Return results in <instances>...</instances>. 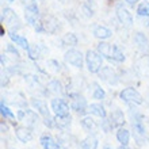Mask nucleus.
Returning <instances> with one entry per match:
<instances>
[{"label": "nucleus", "mask_w": 149, "mask_h": 149, "mask_svg": "<svg viewBox=\"0 0 149 149\" xmlns=\"http://www.w3.org/2000/svg\"><path fill=\"white\" fill-rule=\"evenodd\" d=\"M16 118L18 121H23L29 127H34L38 123V115L33 110H19L16 113Z\"/></svg>", "instance_id": "8"}, {"label": "nucleus", "mask_w": 149, "mask_h": 149, "mask_svg": "<svg viewBox=\"0 0 149 149\" xmlns=\"http://www.w3.org/2000/svg\"><path fill=\"white\" fill-rule=\"evenodd\" d=\"M133 127L140 136L145 134V125H144V115L140 111H134L133 115Z\"/></svg>", "instance_id": "13"}, {"label": "nucleus", "mask_w": 149, "mask_h": 149, "mask_svg": "<svg viewBox=\"0 0 149 149\" xmlns=\"http://www.w3.org/2000/svg\"><path fill=\"white\" fill-rule=\"evenodd\" d=\"M43 123L47 127H56V118L52 117V115H47V117H43Z\"/></svg>", "instance_id": "32"}, {"label": "nucleus", "mask_w": 149, "mask_h": 149, "mask_svg": "<svg viewBox=\"0 0 149 149\" xmlns=\"http://www.w3.org/2000/svg\"><path fill=\"white\" fill-rule=\"evenodd\" d=\"M47 88H49V91H50V92L57 94V95H61L64 92L63 86H61V83H60L58 80H52V81L47 84Z\"/></svg>", "instance_id": "26"}, {"label": "nucleus", "mask_w": 149, "mask_h": 149, "mask_svg": "<svg viewBox=\"0 0 149 149\" xmlns=\"http://www.w3.org/2000/svg\"><path fill=\"white\" fill-rule=\"evenodd\" d=\"M71 121L72 118L71 115H67V117H56V127H58L60 130H64L71 126Z\"/></svg>", "instance_id": "23"}, {"label": "nucleus", "mask_w": 149, "mask_h": 149, "mask_svg": "<svg viewBox=\"0 0 149 149\" xmlns=\"http://www.w3.org/2000/svg\"><path fill=\"white\" fill-rule=\"evenodd\" d=\"M31 104L33 107L38 111V114H41L42 117H47L50 115V111H49V107H47V103L42 99H31Z\"/></svg>", "instance_id": "16"}, {"label": "nucleus", "mask_w": 149, "mask_h": 149, "mask_svg": "<svg viewBox=\"0 0 149 149\" xmlns=\"http://www.w3.org/2000/svg\"><path fill=\"white\" fill-rule=\"evenodd\" d=\"M69 98H71V109L74 111V113L77 114H84L88 111V103H87L86 98L81 96L80 94H71L69 95Z\"/></svg>", "instance_id": "4"}, {"label": "nucleus", "mask_w": 149, "mask_h": 149, "mask_svg": "<svg viewBox=\"0 0 149 149\" xmlns=\"http://www.w3.org/2000/svg\"><path fill=\"white\" fill-rule=\"evenodd\" d=\"M60 1H63V3H65V1H67V0H60Z\"/></svg>", "instance_id": "39"}, {"label": "nucleus", "mask_w": 149, "mask_h": 149, "mask_svg": "<svg viewBox=\"0 0 149 149\" xmlns=\"http://www.w3.org/2000/svg\"><path fill=\"white\" fill-rule=\"evenodd\" d=\"M110 121L113 123L114 127H122L125 125V115H123V111L119 110V109H115V110L111 111L110 114Z\"/></svg>", "instance_id": "15"}, {"label": "nucleus", "mask_w": 149, "mask_h": 149, "mask_svg": "<svg viewBox=\"0 0 149 149\" xmlns=\"http://www.w3.org/2000/svg\"><path fill=\"white\" fill-rule=\"evenodd\" d=\"M1 22L7 24L11 30H14V29L16 30V29H19L22 26L18 15L12 11L11 8H4L3 11H1Z\"/></svg>", "instance_id": "5"}, {"label": "nucleus", "mask_w": 149, "mask_h": 149, "mask_svg": "<svg viewBox=\"0 0 149 149\" xmlns=\"http://www.w3.org/2000/svg\"><path fill=\"white\" fill-rule=\"evenodd\" d=\"M134 42L137 43V46L141 49L144 53H149V41L142 33H136L134 36Z\"/></svg>", "instance_id": "17"}, {"label": "nucleus", "mask_w": 149, "mask_h": 149, "mask_svg": "<svg viewBox=\"0 0 149 149\" xmlns=\"http://www.w3.org/2000/svg\"><path fill=\"white\" fill-rule=\"evenodd\" d=\"M125 1L129 4V6H134V4H137L138 0H125Z\"/></svg>", "instance_id": "34"}, {"label": "nucleus", "mask_w": 149, "mask_h": 149, "mask_svg": "<svg viewBox=\"0 0 149 149\" xmlns=\"http://www.w3.org/2000/svg\"><path fill=\"white\" fill-rule=\"evenodd\" d=\"M15 136L20 142H29L33 140V132L29 126H18L15 129Z\"/></svg>", "instance_id": "9"}, {"label": "nucleus", "mask_w": 149, "mask_h": 149, "mask_svg": "<svg viewBox=\"0 0 149 149\" xmlns=\"http://www.w3.org/2000/svg\"><path fill=\"white\" fill-rule=\"evenodd\" d=\"M64 58L68 64L73 65L74 68H83V64H84V56L80 50L77 49H69V50L65 52V56Z\"/></svg>", "instance_id": "6"}, {"label": "nucleus", "mask_w": 149, "mask_h": 149, "mask_svg": "<svg viewBox=\"0 0 149 149\" xmlns=\"http://www.w3.org/2000/svg\"><path fill=\"white\" fill-rule=\"evenodd\" d=\"M39 142H41V145H42L43 149H60V144L57 142V140H54L50 134H47V133L41 136Z\"/></svg>", "instance_id": "14"}, {"label": "nucleus", "mask_w": 149, "mask_h": 149, "mask_svg": "<svg viewBox=\"0 0 149 149\" xmlns=\"http://www.w3.org/2000/svg\"><path fill=\"white\" fill-rule=\"evenodd\" d=\"M102 149H113V146H111V145H109V144H104Z\"/></svg>", "instance_id": "36"}, {"label": "nucleus", "mask_w": 149, "mask_h": 149, "mask_svg": "<svg viewBox=\"0 0 149 149\" xmlns=\"http://www.w3.org/2000/svg\"><path fill=\"white\" fill-rule=\"evenodd\" d=\"M8 3H12V1H15V0H7Z\"/></svg>", "instance_id": "38"}, {"label": "nucleus", "mask_w": 149, "mask_h": 149, "mask_svg": "<svg viewBox=\"0 0 149 149\" xmlns=\"http://www.w3.org/2000/svg\"><path fill=\"white\" fill-rule=\"evenodd\" d=\"M10 38H11V41L12 42H15L16 45H19L20 47H23V49H26L27 50L29 49V42H27V39L24 38V37H22V36H19V34H16V33H10Z\"/></svg>", "instance_id": "22"}, {"label": "nucleus", "mask_w": 149, "mask_h": 149, "mask_svg": "<svg viewBox=\"0 0 149 149\" xmlns=\"http://www.w3.org/2000/svg\"><path fill=\"white\" fill-rule=\"evenodd\" d=\"M11 149H14V148H11Z\"/></svg>", "instance_id": "40"}, {"label": "nucleus", "mask_w": 149, "mask_h": 149, "mask_svg": "<svg viewBox=\"0 0 149 149\" xmlns=\"http://www.w3.org/2000/svg\"><path fill=\"white\" fill-rule=\"evenodd\" d=\"M92 98L96 99V100H103V99L106 98V92L103 90L102 87L94 83V90H92Z\"/></svg>", "instance_id": "25"}, {"label": "nucleus", "mask_w": 149, "mask_h": 149, "mask_svg": "<svg viewBox=\"0 0 149 149\" xmlns=\"http://www.w3.org/2000/svg\"><path fill=\"white\" fill-rule=\"evenodd\" d=\"M117 140L121 145H127L130 141V132L127 129H125V127H118Z\"/></svg>", "instance_id": "21"}, {"label": "nucleus", "mask_w": 149, "mask_h": 149, "mask_svg": "<svg viewBox=\"0 0 149 149\" xmlns=\"http://www.w3.org/2000/svg\"><path fill=\"white\" fill-rule=\"evenodd\" d=\"M80 122H81L83 129H86L87 132H92V130L95 129V126H96L94 118L91 117V115H86V117H83Z\"/></svg>", "instance_id": "24"}, {"label": "nucleus", "mask_w": 149, "mask_h": 149, "mask_svg": "<svg viewBox=\"0 0 149 149\" xmlns=\"http://www.w3.org/2000/svg\"><path fill=\"white\" fill-rule=\"evenodd\" d=\"M119 98H121V100H123L126 103H130V104H142L144 103L142 95L136 88H132V87L123 88L119 92Z\"/></svg>", "instance_id": "3"}, {"label": "nucleus", "mask_w": 149, "mask_h": 149, "mask_svg": "<svg viewBox=\"0 0 149 149\" xmlns=\"http://www.w3.org/2000/svg\"><path fill=\"white\" fill-rule=\"evenodd\" d=\"M117 18L123 26H126V27H130V26L133 24V16H132V14L123 7L117 8Z\"/></svg>", "instance_id": "11"}, {"label": "nucleus", "mask_w": 149, "mask_h": 149, "mask_svg": "<svg viewBox=\"0 0 149 149\" xmlns=\"http://www.w3.org/2000/svg\"><path fill=\"white\" fill-rule=\"evenodd\" d=\"M27 53H29V57L31 60H37L41 56V52H39V45H31V46H29L27 49Z\"/></svg>", "instance_id": "28"}, {"label": "nucleus", "mask_w": 149, "mask_h": 149, "mask_svg": "<svg viewBox=\"0 0 149 149\" xmlns=\"http://www.w3.org/2000/svg\"><path fill=\"white\" fill-rule=\"evenodd\" d=\"M6 50H7L8 53H11V54L14 56V57L19 58V56H20V54H19V52L16 50V49H15L14 46H12V45H7V49H6Z\"/></svg>", "instance_id": "33"}, {"label": "nucleus", "mask_w": 149, "mask_h": 149, "mask_svg": "<svg viewBox=\"0 0 149 149\" xmlns=\"http://www.w3.org/2000/svg\"><path fill=\"white\" fill-rule=\"evenodd\" d=\"M98 52L103 57H106L109 60H113V61H117V63L125 61V54H123V52L117 45H111V43H107V42H100V43H98Z\"/></svg>", "instance_id": "1"}, {"label": "nucleus", "mask_w": 149, "mask_h": 149, "mask_svg": "<svg viewBox=\"0 0 149 149\" xmlns=\"http://www.w3.org/2000/svg\"><path fill=\"white\" fill-rule=\"evenodd\" d=\"M7 129H8V127H7V125H6L4 122H1V132H3V133H4V132H7Z\"/></svg>", "instance_id": "35"}, {"label": "nucleus", "mask_w": 149, "mask_h": 149, "mask_svg": "<svg viewBox=\"0 0 149 149\" xmlns=\"http://www.w3.org/2000/svg\"><path fill=\"white\" fill-rule=\"evenodd\" d=\"M99 76H100V79H103L104 81L109 83V84H117V81H118L117 73H115L114 69L110 67H103L102 69L99 71Z\"/></svg>", "instance_id": "12"}, {"label": "nucleus", "mask_w": 149, "mask_h": 149, "mask_svg": "<svg viewBox=\"0 0 149 149\" xmlns=\"http://www.w3.org/2000/svg\"><path fill=\"white\" fill-rule=\"evenodd\" d=\"M103 56L99 52L88 50L86 53V64L87 69L91 73H99V71L103 68Z\"/></svg>", "instance_id": "2"}, {"label": "nucleus", "mask_w": 149, "mask_h": 149, "mask_svg": "<svg viewBox=\"0 0 149 149\" xmlns=\"http://www.w3.org/2000/svg\"><path fill=\"white\" fill-rule=\"evenodd\" d=\"M42 29L43 31L49 33V34H54L57 31V29H58V20L53 18V16H45L42 18Z\"/></svg>", "instance_id": "10"}, {"label": "nucleus", "mask_w": 149, "mask_h": 149, "mask_svg": "<svg viewBox=\"0 0 149 149\" xmlns=\"http://www.w3.org/2000/svg\"><path fill=\"white\" fill-rule=\"evenodd\" d=\"M64 45L67 46H76L77 45V37L72 34V33H68V34H64V37L61 38Z\"/></svg>", "instance_id": "27"}, {"label": "nucleus", "mask_w": 149, "mask_h": 149, "mask_svg": "<svg viewBox=\"0 0 149 149\" xmlns=\"http://www.w3.org/2000/svg\"><path fill=\"white\" fill-rule=\"evenodd\" d=\"M50 107L56 117H67V115H69V104L61 98L52 99Z\"/></svg>", "instance_id": "7"}, {"label": "nucleus", "mask_w": 149, "mask_h": 149, "mask_svg": "<svg viewBox=\"0 0 149 149\" xmlns=\"http://www.w3.org/2000/svg\"><path fill=\"white\" fill-rule=\"evenodd\" d=\"M98 138L94 134L87 136L81 142H80V148L81 149H98Z\"/></svg>", "instance_id": "19"}, {"label": "nucleus", "mask_w": 149, "mask_h": 149, "mask_svg": "<svg viewBox=\"0 0 149 149\" xmlns=\"http://www.w3.org/2000/svg\"><path fill=\"white\" fill-rule=\"evenodd\" d=\"M118 149H130V148H127V145H121Z\"/></svg>", "instance_id": "37"}, {"label": "nucleus", "mask_w": 149, "mask_h": 149, "mask_svg": "<svg viewBox=\"0 0 149 149\" xmlns=\"http://www.w3.org/2000/svg\"><path fill=\"white\" fill-rule=\"evenodd\" d=\"M0 113H1V117L3 118H10V119H15V114L11 111V109L7 106H4V103L1 102L0 104Z\"/></svg>", "instance_id": "29"}, {"label": "nucleus", "mask_w": 149, "mask_h": 149, "mask_svg": "<svg viewBox=\"0 0 149 149\" xmlns=\"http://www.w3.org/2000/svg\"><path fill=\"white\" fill-rule=\"evenodd\" d=\"M88 113L95 115V117H99V118H106L107 117V111L106 109L100 104V103H92L88 106Z\"/></svg>", "instance_id": "18"}, {"label": "nucleus", "mask_w": 149, "mask_h": 149, "mask_svg": "<svg viewBox=\"0 0 149 149\" xmlns=\"http://www.w3.org/2000/svg\"><path fill=\"white\" fill-rule=\"evenodd\" d=\"M137 14L140 16H149V3H141L137 8Z\"/></svg>", "instance_id": "30"}, {"label": "nucleus", "mask_w": 149, "mask_h": 149, "mask_svg": "<svg viewBox=\"0 0 149 149\" xmlns=\"http://www.w3.org/2000/svg\"><path fill=\"white\" fill-rule=\"evenodd\" d=\"M94 36L99 39H109L111 36H113V31H111L109 27L106 26H96L94 29Z\"/></svg>", "instance_id": "20"}, {"label": "nucleus", "mask_w": 149, "mask_h": 149, "mask_svg": "<svg viewBox=\"0 0 149 149\" xmlns=\"http://www.w3.org/2000/svg\"><path fill=\"white\" fill-rule=\"evenodd\" d=\"M100 126H102V130L104 132V133H109V132H111L113 130V123H111V121H110V118L107 119V118H103V121H102V123H100Z\"/></svg>", "instance_id": "31"}]
</instances>
